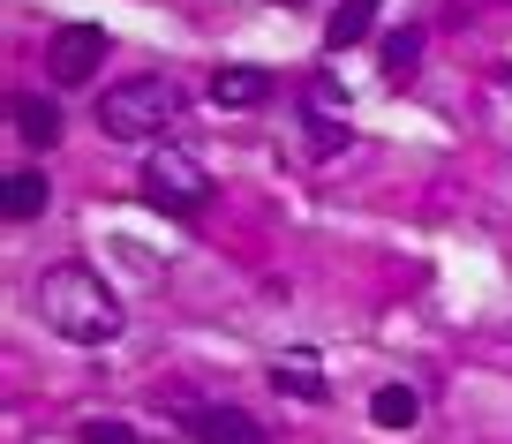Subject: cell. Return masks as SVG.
I'll return each mask as SVG.
<instances>
[{
	"label": "cell",
	"mask_w": 512,
	"mask_h": 444,
	"mask_svg": "<svg viewBox=\"0 0 512 444\" xmlns=\"http://www.w3.org/2000/svg\"><path fill=\"white\" fill-rule=\"evenodd\" d=\"M302 106H309V121L347 128V121H339V113H347V83H339V76H309L302 83Z\"/></svg>",
	"instance_id": "cell-13"
},
{
	"label": "cell",
	"mask_w": 512,
	"mask_h": 444,
	"mask_svg": "<svg viewBox=\"0 0 512 444\" xmlns=\"http://www.w3.org/2000/svg\"><path fill=\"white\" fill-rule=\"evenodd\" d=\"M8 113H16V136L23 143H38V151H46V143H61V106H53V98H8Z\"/></svg>",
	"instance_id": "cell-8"
},
{
	"label": "cell",
	"mask_w": 512,
	"mask_h": 444,
	"mask_svg": "<svg viewBox=\"0 0 512 444\" xmlns=\"http://www.w3.org/2000/svg\"><path fill=\"white\" fill-rule=\"evenodd\" d=\"M98 61H106V31H98V23H68V31H53V46H46L53 83H91Z\"/></svg>",
	"instance_id": "cell-4"
},
{
	"label": "cell",
	"mask_w": 512,
	"mask_h": 444,
	"mask_svg": "<svg viewBox=\"0 0 512 444\" xmlns=\"http://www.w3.org/2000/svg\"><path fill=\"white\" fill-rule=\"evenodd\" d=\"M83 444H136L128 422H83Z\"/></svg>",
	"instance_id": "cell-14"
},
{
	"label": "cell",
	"mask_w": 512,
	"mask_h": 444,
	"mask_svg": "<svg viewBox=\"0 0 512 444\" xmlns=\"http://www.w3.org/2000/svg\"><path fill=\"white\" fill-rule=\"evenodd\" d=\"M287 8H309V0H287Z\"/></svg>",
	"instance_id": "cell-16"
},
{
	"label": "cell",
	"mask_w": 512,
	"mask_h": 444,
	"mask_svg": "<svg viewBox=\"0 0 512 444\" xmlns=\"http://www.w3.org/2000/svg\"><path fill=\"white\" fill-rule=\"evenodd\" d=\"M272 384H279L287 399H324V369L309 362V354H279V362H272Z\"/></svg>",
	"instance_id": "cell-12"
},
{
	"label": "cell",
	"mask_w": 512,
	"mask_h": 444,
	"mask_svg": "<svg viewBox=\"0 0 512 444\" xmlns=\"http://www.w3.org/2000/svg\"><path fill=\"white\" fill-rule=\"evenodd\" d=\"M377 68H384V83H415V68H422V23H407V31L384 38Z\"/></svg>",
	"instance_id": "cell-11"
},
{
	"label": "cell",
	"mask_w": 512,
	"mask_h": 444,
	"mask_svg": "<svg viewBox=\"0 0 512 444\" xmlns=\"http://www.w3.org/2000/svg\"><path fill=\"white\" fill-rule=\"evenodd\" d=\"M339 143H347V128H332V121H309V151H317V159H332Z\"/></svg>",
	"instance_id": "cell-15"
},
{
	"label": "cell",
	"mask_w": 512,
	"mask_h": 444,
	"mask_svg": "<svg viewBox=\"0 0 512 444\" xmlns=\"http://www.w3.org/2000/svg\"><path fill=\"white\" fill-rule=\"evenodd\" d=\"M53 204V189H46V174L38 166H23V174H8V196H0V211H8V226H31L38 211Z\"/></svg>",
	"instance_id": "cell-9"
},
{
	"label": "cell",
	"mask_w": 512,
	"mask_h": 444,
	"mask_svg": "<svg viewBox=\"0 0 512 444\" xmlns=\"http://www.w3.org/2000/svg\"><path fill=\"white\" fill-rule=\"evenodd\" d=\"M174 113H181V91L166 76H128V83H113V91L98 98V128H106L113 143H159Z\"/></svg>",
	"instance_id": "cell-2"
},
{
	"label": "cell",
	"mask_w": 512,
	"mask_h": 444,
	"mask_svg": "<svg viewBox=\"0 0 512 444\" xmlns=\"http://www.w3.org/2000/svg\"><path fill=\"white\" fill-rule=\"evenodd\" d=\"M31 294H38V317H46L61 339H76V347H106V339H121V302H113V286L98 279L91 264L38 271Z\"/></svg>",
	"instance_id": "cell-1"
},
{
	"label": "cell",
	"mask_w": 512,
	"mask_h": 444,
	"mask_svg": "<svg viewBox=\"0 0 512 444\" xmlns=\"http://www.w3.org/2000/svg\"><path fill=\"white\" fill-rule=\"evenodd\" d=\"M369 422L377 429H415L422 422V392L415 384H384V392L369 399Z\"/></svg>",
	"instance_id": "cell-10"
},
{
	"label": "cell",
	"mask_w": 512,
	"mask_h": 444,
	"mask_svg": "<svg viewBox=\"0 0 512 444\" xmlns=\"http://www.w3.org/2000/svg\"><path fill=\"white\" fill-rule=\"evenodd\" d=\"M377 8H384V0H339V8H332V23H324V53L362 46V38L377 31Z\"/></svg>",
	"instance_id": "cell-7"
},
{
	"label": "cell",
	"mask_w": 512,
	"mask_h": 444,
	"mask_svg": "<svg viewBox=\"0 0 512 444\" xmlns=\"http://www.w3.org/2000/svg\"><path fill=\"white\" fill-rule=\"evenodd\" d=\"M144 204H159V211H204L211 204V166L196 159V151H181V143H151V159H144Z\"/></svg>",
	"instance_id": "cell-3"
},
{
	"label": "cell",
	"mask_w": 512,
	"mask_h": 444,
	"mask_svg": "<svg viewBox=\"0 0 512 444\" xmlns=\"http://www.w3.org/2000/svg\"><path fill=\"white\" fill-rule=\"evenodd\" d=\"M264 98H272V76H264V68H249V61L211 68V106L219 113H249V106H264Z\"/></svg>",
	"instance_id": "cell-6"
},
{
	"label": "cell",
	"mask_w": 512,
	"mask_h": 444,
	"mask_svg": "<svg viewBox=\"0 0 512 444\" xmlns=\"http://www.w3.org/2000/svg\"><path fill=\"white\" fill-rule=\"evenodd\" d=\"M181 422H189V437H196V444H272L256 414H241V407H211V399H204V407H189Z\"/></svg>",
	"instance_id": "cell-5"
}]
</instances>
